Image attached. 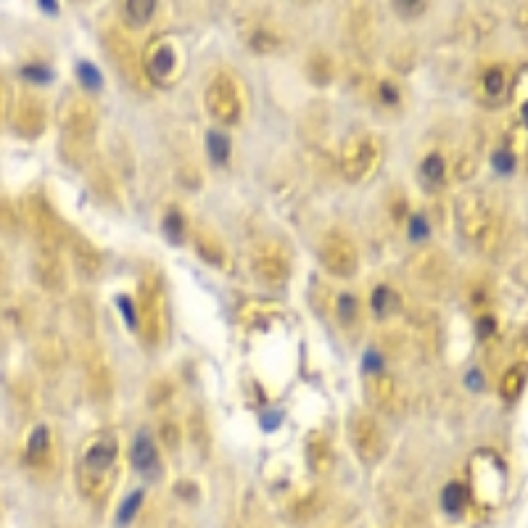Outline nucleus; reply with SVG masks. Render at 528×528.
Here are the masks:
<instances>
[{"label": "nucleus", "instance_id": "f257e3e1", "mask_svg": "<svg viewBox=\"0 0 528 528\" xmlns=\"http://www.w3.org/2000/svg\"><path fill=\"white\" fill-rule=\"evenodd\" d=\"M117 463V441L112 436H98L93 444L85 449L80 465V486L90 497H101L112 486V473Z\"/></svg>", "mask_w": 528, "mask_h": 528}, {"label": "nucleus", "instance_id": "f03ea898", "mask_svg": "<svg viewBox=\"0 0 528 528\" xmlns=\"http://www.w3.org/2000/svg\"><path fill=\"white\" fill-rule=\"evenodd\" d=\"M61 130H64V149L75 143V149L82 151L95 135V130H98L95 109L87 101H82V98L69 101L64 114H61Z\"/></svg>", "mask_w": 528, "mask_h": 528}, {"label": "nucleus", "instance_id": "7ed1b4c3", "mask_svg": "<svg viewBox=\"0 0 528 528\" xmlns=\"http://www.w3.org/2000/svg\"><path fill=\"white\" fill-rule=\"evenodd\" d=\"M103 43H106V50H109V58L112 64L119 69V75L132 85V87H146V77H143V64H140V56L135 45L130 40L122 35L119 29H109L103 35Z\"/></svg>", "mask_w": 528, "mask_h": 528}, {"label": "nucleus", "instance_id": "20e7f679", "mask_svg": "<svg viewBox=\"0 0 528 528\" xmlns=\"http://www.w3.org/2000/svg\"><path fill=\"white\" fill-rule=\"evenodd\" d=\"M24 220L29 222V227L35 232V238L40 241V249H45V251L58 249L64 230H61V225H58L53 209H50L40 195H29L27 201H24Z\"/></svg>", "mask_w": 528, "mask_h": 528}, {"label": "nucleus", "instance_id": "39448f33", "mask_svg": "<svg viewBox=\"0 0 528 528\" xmlns=\"http://www.w3.org/2000/svg\"><path fill=\"white\" fill-rule=\"evenodd\" d=\"M320 257H323L325 269L333 272V275H338V278H349V275H354L357 262H360L352 238L341 230H330L328 235H325Z\"/></svg>", "mask_w": 528, "mask_h": 528}, {"label": "nucleus", "instance_id": "423d86ee", "mask_svg": "<svg viewBox=\"0 0 528 528\" xmlns=\"http://www.w3.org/2000/svg\"><path fill=\"white\" fill-rule=\"evenodd\" d=\"M206 109L214 119L232 124L241 117V93L227 75H217L206 87Z\"/></svg>", "mask_w": 528, "mask_h": 528}, {"label": "nucleus", "instance_id": "0eeeda50", "mask_svg": "<svg viewBox=\"0 0 528 528\" xmlns=\"http://www.w3.org/2000/svg\"><path fill=\"white\" fill-rule=\"evenodd\" d=\"M375 156H378V149H375L372 138H357L352 143H346L341 151L343 177L352 180V183L365 180L367 172H372V167H375Z\"/></svg>", "mask_w": 528, "mask_h": 528}, {"label": "nucleus", "instance_id": "6e6552de", "mask_svg": "<svg viewBox=\"0 0 528 528\" xmlns=\"http://www.w3.org/2000/svg\"><path fill=\"white\" fill-rule=\"evenodd\" d=\"M164 309H161V291L156 283H143L140 288V333L149 343H156L164 330Z\"/></svg>", "mask_w": 528, "mask_h": 528}, {"label": "nucleus", "instance_id": "1a4fd4ad", "mask_svg": "<svg viewBox=\"0 0 528 528\" xmlns=\"http://www.w3.org/2000/svg\"><path fill=\"white\" fill-rule=\"evenodd\" d=\"M14 127L24 138H38L40 132L45 130V106L38 95H21L16 103V112H14Z\"/></svg>", "mask_w": 528, "mask_h": 528}, {"label": "nucleus", "instance_id": "9d476101", "mask_svg": "<svg viewBox=\"0 0 528 528\" xmlns=\"http://www.w3.org/2000/svg\"><path fill=\"white\" fill-rule=\"evenodd\" d=\"M254 272L262 283H269V286H280L288 280V259L283 257V251L275 249V246H262L257 254H254Z\"/></svg>", "mask_w": 528, "mask_h": 528}, {"label": "nucleus", "instance_id": "9b49d317", "mask_svg": "<svg viewBox=\"0 0 528 528\" xmlns=\"http://www.w3.org/2000/svg\"><path fill=\"white\" fill-rule=\"evenodd\" d=\"M352 438L362 460H375L383 452V433H380L378 423L370 415H357L352 423Z\"/></svg>", "mask_w": 528, "mask_h": 528}, {"label": "nucleus", "instance_id": "f8f14e48", "mask_svg": "<svg viewBox=\"0 0 528 528\" xmlns=\"http://www.w3.org/2000/svg\"><path fill=\"white\" fill-rule=\"evenodd\" d=\"M175 50L167 40H156L146 53V72L153 80H169L175 75Z\"/></svg>", "mask_w": 528, "mask_h": 528}, {"label": "nucleus", "instance_id": "ddd939ff", "mask_svg": "<svg viewBox=\"0 0 528 528\" xmlns=\"http://www.w3.org/2000/svg\"><path fill=\"white\" fill-rule=\"evenodd\" d=\"M35 272H38L40 283H43L48 291H61V288H64L66 275H64V264H61V259H58V251L40 249Z\"/></svg>", "mask_w": 528, "mask_h": 528}, {"label": "nucleus", "instance_id": "4468645a", "mask_svg": "<svg viewBox=\"0 0 528 528\" xmlns=\"http://www.w3.org/2000/svg\"><path fill=\"white\" fill-rule=\"evenodd\" d=\"M72 257L85 278H95L101 272V254L93 249V243L85 241L82 235H72Z\"/></svg>", "mask_w": 528, "mask_h": 528}, {"label": "nucleus", "instance_id": "2eb2a0df", "mask_svg": "<svg viewBox=\"0 0 528 528\" xmlns=\"http://www.w3.org/2000/svg\"><path fill=\"white\" fill-rule=\"evenodd\" d=\"M367 397H370V402L375 407L391 409L394 407V399H397V386H394V380L391 378L375 372L370 378V383H367Z\"/></svg>", "mask_w": 528, "mask_h": 528}, {"label": "nucleus", "instance_id": "dca6fc26", "mask_svg": "<svg viewBox=\"0 0 528 528\" xmlns=\"http://www.w3.org/2000/svg\"><path fill=\"white\" fill-rule=\"evenodd\" d=\"M306 457H309V463H312V468L317 473L330 470V465H333V446H330V441L325 436L315 433L309 438V444H306Z\"/></svg>", "mask_w": 528, "mask_h": 528}, {"label": "nucleus", "instance_id": "f3484780", "mask_svg": "<svg viewBox=\"0 0 528 528\" xmlns=\"http://www.w3.org/2000/svg\"><path fill=\"white\" fill-rule=\"evenodd\" d=\"M132 463L143 473H151L156 468V446L146 433H140L135 438V444H132Z\"/></svg>", "mask_w": 528, "mask_h": 528}, {"label": "nucleus", "instance_id": "a211bd4d", "mask_svg": "<svg viewBox=\"0 0 528 528\" xmlns=\"http://www.w3.org/2000/svg\"><path fill=\"white\" fill-rule=\"evenodd\" d=\"M195 251L201 254V259L214 264V267H222L225 262H227V254H225L222 243L217 241V238H212L209 232H198V238H195Z\"/></svg>", "mask_w": 528, "mask_h": 528}, {"label": "nucleus", "instance_id": "6ab92c4d", "mask_svg": "<svg viewBox=\"0 0 528 528\" xmlns=\"http://www.w3.org/2000/svg\"><path fill=\"white\" fill-rule=\"evenodd\" d=\"M153 11H156V3H151V0H127V3H122V16H124V21L130 27H143L153 16Z\"/></svg>", "mask_w": 528, "mask_h": 528}, {"label": "nucleus", "instance_id": "aec40b11", "mask_svg": "<svg viewBox=\"0 0 528 528\" xmlns=\"http://www.w3.org/2000/svg\"><path fill=\"white\" fill-rule=\"evenodd\" d=\"M349 35L357 45H367L372 38V16L367 9H354L349 16Z\"/></svg>", "mask_w": 528, "mask_h": 528}, {"label": "nucleus", "instance_id": "412c9836", "mask_svg": "<svg viewBox=\"0 0 528 528\" xmlns=\"http://www.w3.org/2000/svg\"><path fill=\"white\" fill-rule=\"evenodd\" d=\"M48 454H50V433H48V428L45 426L32 428V433H29V441H27V457H29V463L40 465L48 457Z\"/></svg>", "mask_w": 528, "mask_h": 528}, {"label": "nucleus", "instance_id": "4be33fe9", "mask_svg": "<svg viewBox=\"0 0 528 528\" xmlns=\"http://www.w3.org/2000/svg\"><path fill=\"white\" fill-rule=\"evenodd\" d=\"M306 75H309V80L315 85L330 82V77H333V64H330V58L325 56L323 50H315V53L309 56V61H306Z\"/></svg>", "mask_w": 528, "mask_h": 528}, {"label": "nucleus", "instance_id": "5701e85b", "mask_svg": "<svg viewBox=\"0 0 528 528\" xmlns=\"http://www.w3.org/2000/svg\"><path fill=\"white\" fill-rule=\"evenodd\" d=\"M249 45L254 48L257 53H275V50L283 45V38H280L275 29L259 27V29H254V32H251Z\"/></svg>", "mask_w": 528, "mask_h": 528}, {"label": "nucleus", "instance_id": "b1692460", "mask_svg": "<svg viewBox=\"0 0 528 528\" xmlns=\"http://www.w3.org/2000/svg\"><path fill=\"white\" fill-rule=\"evenodd\" d=\"M441 505H444L446 512H460L465 505V489L460 486V483H449L444 489V497H441Z\"/></svg>", "mask_w": 528, "mask_h": 528}, {"label": "nucleus", "instance_id": "393cba45", "mask_svg": "<svg viewBox=\"0 0 528 528\" xmlns=\"http://www.w3.org/2000/svg\"><path fill=\"white\" fill-rule=\"evenodd\" d=\"M206 146H209V153H212L214 161H225L227 153H230V140L225 138L222 132H209Z\"/></svg>", "mask_w": 528, "mask_h": 528}, {"label": "nucleus", "instance_id": "a878e982", "mask_svg": "<svg viewBox=\"0 0 528 528\" xmlns=\"http://www.w3.org/2000/svg\"><path fill=\"white\" fill-rule=\"evenodd\" d=\"M77 77H80V82H82L87 90H98V87H101V75H98V69H95L93 64H87V61H82V64L77 66Z\"/></svg>", "mask_w": 528, "mask_h": 528}, {"label": "nucleus", "instance_id": "bb28decb", "mask_svg": "<svg viewBox=\"0 0 528 528\" xmlns=\"http://www.w3.org/2000/svg\"><path fill=\"white\" fill-rule=\"evenodd\" d=\"M19 230V222H16V214L6 201H0V232L3 235H16Z\"/></svg>", "mask_w": 528, "mask_h": 528}, {"label": "nucleus", "instance_id": "cd10ccee", "mask_svg": "<svg viewBox=\"0 0 528 528\" xmlns=\"http://www.w3.org/2000/svg\"><path fill=\"white\" fill-rule=\"evenodd\" d=\"M140 502H143V494L140 491H135V494H130L127 500L122 502V507H119V523L124 526V523H130L132 518H135V512H138V507H140Z\"/></svg>", "mask_w": 528, "mask_h": 528}, {"label": "nucleus", "instance_id": "c85d7f7f", "mask_svg": "<svg viewBox=\"0 0 528 528\" xmlns=\"http://www.w3.org/2000/svg\"><path fill=\"white\" fill-rule=\"evenodd\" d=\"M391 301H394V293H391L386 286H378L375 291H372V309L378 312V315H383V312H389Z\"/></svg>", "mask_w": 528, "mask_h": 528}, {"label": "nucleus", "instance_id": "c756f323", "mask_svg": "<svg viewBox=\"0 0 528 528\" xmlns=\"http://www.w3.org/2000/svg\"><path fill=\"white\" fill-rule=\"evenodd\" d=\"M164 230H167V235L172 241H180V235H183V214L169 212L167 220H164Z\"/></svg>", "mask_w": 528, "mask_h": 528}, {"label": "nucleus", "instance_id": "7c9ffc66", "mask_svg": "<svg viewBox=\"0 0 528 528\" xmlns=\"http://www.w3.org/2000/svg\"><path fill=\"white\" fill-rule=\"evenodd\" d=\"M423 172H426L428 180H441L444 177V161H441V156H428L426 164H423Z\"/></svg>", "mask_w": 528, "mask_h": 528}, {"label": "nucleus", "instance_id": "2f4dec72", "mask_svg": "<svg viewBox=\"0 0 528 528\" xmlns=\"http://www.w3.org/2000/svg\"><path fill=\"white\" fill-rule=\"evenodd\" d=\"M158 438L164 441V446H167V449H177V444H180V428H177L175 423H164V426H161V433H158Z\"/></svg>", "mask_w": 528, "mask_h": 528}, {"label": "nucleus", "instance_id": "473e14b6", "mask_svg": "<svg viewBox=\"0 0 528 528\" xmlns=\"http://www.w3.org/2000/svg\"><path fill=\"white\" fill-rule=\"evenodd\" d=\"M338 315H341V323H349L357 317V298L354 296H341L338 298Z\"/></svg>", "mask_w": 528, "mask_h": 528}, {"label": "nucleus", "instance_id": "72a5a7b5", "mask_svg": "<svg viewBox=\"0 0 528 528\" xmlns=\"http://www.w3.org/2000/svg\"><path fill=\"white\" fill-rule=\"evenodd\" d=\"M378 93L380 98H383V103H397L399 101V87L391 80H383V82L378 85Z\"/></svg>", "mask_w": 528, "mask_h": 528}, {"label": "nucleus", "instance_id": "f704fd0d", "mask_svg": "<svg viewBox=\"0 0 528 528\" xmlns=\"http://www.w3.org/2000/svg\"><path fill=\"white\" fill-rule=\"evenodd\" d=\"M409 235H412V241H423L428 235V225L423 217H412L409 220Z\"/></svg>", "mask_w": 528, "mask_h": 528}, {"label": "nucleus", "instance_id": "c9c22d12", "mask_svg": "<svg viewBox=\"0 0 528 528\" xmlns=\"http://www.w3.org/2000/svg\"><path fill=\"white\" fill-rule=\"evenodd\" d=\"M502 80H505V77H502L500 69L489 72V75H486V93H489V95H500L502 93Z\"/></svg>", "mask_w": 528, "mask_h": 528}, {"label": "nucleus", "instance_id": "e433bc0d", "mask_svg": "<svg viewBox=\"0 0 528 528\" xmlns=\"http://www.w3.org/2000/svg\"><path fill=\"white\" fill-rule=\"evenodd\" d=\"M24 77L32 80V82H50V72H48L45 66H27Z\"/></svg>", "mask_w": 528, "mask_h": 528}, {"label": "nucleus", "instance_id": "4c0bfd02", "mask_svg": "<svg viewBox=\"0 0 528 528\" xmlns=\"http://www.w3.org/2000/svg\"><path fill=\"white\" fill-rule=\"evenodd\" d=\"M512 164H515V161H512V156H510V153H505V151L494 156V167L500 169V172H510V169H512Z\"/></svg>", "mask_w": 528, "mask_h": 528}, {"label": "nucleus", "instance_id": "58836bf2", "mask_svg": "<svg viewBox=\"0 0 528 528\" xmlns=\"http://www.w3.org/2000/svg\"><path fill=\"white\" fill-rule=\"evenodd\" d=\"M119 306H122V312H124V317H127V323L135 325L138 323V317H135V309H132V301L127 296H119Z\"/></svg>", "mask_w": 528, "mask_h": 528}, {"label": "nucleus", "instance_id": "ea45409f", "mask_svg": "<svg viewBox=\"0 0 528 528\" xmlns=\"http://www.w3.org/2000/svg\"><path fill=\"white\" fill-rule=\"evenodd\" d=\"M6 112H9V85L0 77V119L6 117Z\"/></svg>", "mask_w": 528, "mask_h": 528}, {"label": "nucleus", "instance_id": "a19ab883", "mask_svg": "<svg viewBox=\"0 0 528 528\" xmlns=\"http://www.w3.org/2000/svg\"><path fill=\"white\" fill-rule=\"evenodd\" d=\"M365 365H367V367H375V372L380 370V360L375 357V352H370L367 357H365Z\"/></svg>", "mask_w": 528, "mask_h": 528}, {"label": "nucleus", "instance_id": "79ce46f5", "mask_svg": "<svg viewBox=\"0 0 528 528\" xmlns=\"http://www.w3.org/2000/svg\"><path fill=\"white\" fill-rule=\"evenodd\" d=\"M262 423H264V428H275V426H278V415L267 417V420H262Z\"/></svg>", "mask_w": 528, "mask_h": 528}, {"label": "nucleus", "instance_id": "37998d69", "mask_svg": "<svg viewBox=\"0 0 528 528\" xmlns=\"http://www.w3.org/2000/svg\"><path fill=\"white\" fill-rule=\"evenodd\" d=\"M468 383H470V386H481V378H478V372H470Z\"/></svg>", "mask_w": 528, "mask_h": 528}, {"label": "nucleus", "instance_id": "c03bdc74", "mask_svg": "<svg viewBox=\"0 0 528 528\" xmlns=\"http://www.w3.org/2000/svg\"><path fill=\"white\" fill-rule=\"evenodd\" d=\"M40 9H45V11H56V3H48V0H43V3H40Z\"/></svg>", "mask_w": 528, "mask_h": 528}, {"label": "nucleus", "instance_id": "a18cd8bd", "mask_svg": "<svg viewBox=\"0 0 528 528\" xmlns=\"http://www.w3.org/2000/svg\"><path fill=\"white\" fill-rule=\"evenodd\" d=\"M523 119H526V124H528V103L523 106Z\"/></svg>", "mask_w": 528, "mask_h": 528}]
</instances>
